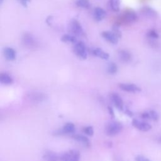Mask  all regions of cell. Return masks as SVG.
Listing matches in <instances>:
<instances>
[{"label":"cell","instance_id":"ba28073f","mask_svg":"<svg viewBox=\"0 0 161 161\" xmlns=\"http://www.w3.org/2000/svg\"><path fill=\"white\" fill-rule=\"evenodd\" d=\"M131 124L135 128L142 131H148L152 129V126L149 123L140 121L136 119L132 120Z\"/></svg>","mask_w":161,"mask_h":161},{"label":"cell","instance_id":"836d02e7","mask_svg":"<svg viewBox=\"0 0 161 161\" xmlns=\"http://www.w3.org/2000/svg\"><path fill=\"white\" fill-rule=\"evenodd\" d=\"M160 142H161V138H160Z\"/></svg>","mask_w":161,"mask_h":161},{"label":"cell","instance_id":"f546056e","mask_svg":"<svg viewBox=\"0 0 161 161\" xmlns=\"http://www.w3.org/2000/svg\"><path fill=\"white\" fill-rule=\"evenodd\" d=\"M141 117H142V118L145 119H150V116L149 111H145V112L142 113L141 114Z\"/></svg>","mask_w":161,"mask_h":161},{"label":"cell","instance_id":"603a6c76","mask_svg":"<svg viewBox=\"0 0 161 161\" xmlns=\"http://www.w3.org/2000/svg\"><path fill=\"white\" fill-rule=\"evenodd\" d=\"M117 71H118V67L115 63L111 62L108 64L107 72H108V74L113 75V74H115L117 72Z\"/></svg>","mask_w":161,"mask_h":161},{"label":"cell","instance_id":"8992f818","mask_svg":"<svg viewBox=\"0 0 161 161\" xmlns=\"http://www.w3.org/2000/svg\"><path fill=\"white\" fill-rule=\"evenodd\" d=\"M60 160V161H79L80 153L77 150H69L62 154Z\"/></svg>","mask_w":161,"mask_h":161},{"label":"cell","instance_id":"5bb4252c","mask_svg":"<svg viewBox=\"0 0 161 161\" xmlns=\"http://www.w3.org/2000/svg\"><path fill=\"white\" fill-rule=\"evenodd\" d=\"M118 55L119 60L123 63H128L132 59L131 53L126 50H119L118 52Z\"/></svg>","mask_w":161,"mask_h":161},{"label":"cell","instance_id":"ac0fdd59","mask_svg":"<svg viewBox=\"0 0 161 161\" xmlns=\"http://www.w3.org/2000/svg\"><path fill=\"white\" fill-rule=\"evenodd\" d=\"M0 82L3 84L9 85L13 84V79L8 74L3 72L0 74Z\"/></svg>","mask_w":161,"mask_h":161},{"label":"cell","instance_id":"484cf974","mask_svg":"<svg viewBox=\"0 0 161 161\" xmlns=\"http://www.w3.org/2000/svg\"><path fill=\"white\" fill-rule=\"evenodd\" d=\"M82 131L84 133L88 136H92L94 134V129L92 126H87L83 128Z\"/></svg>","mask_w":161,"mask_h":161},{"label":"cell","instance_id":"277c9868","mask_svg":"<svg viewBox=\"0 0 161 161\" xmlns=\"http://www.w3.org/2000/svg\"><path fill=\"white\" fill-rule=\"evenodd\" d=\"M73 52L74 54L82 60H86L87 57V50L84 42L79 41L74 44Z\"/></svg>","mask_w":161,"mask_h":161},{"label":"cell","instance_id":"4316f807","mask_svg":"<svg viewBox=\"0 0 161 161\" xmlns=\"http://www.w3.org/2000/svg\"><path fill=\"white\" fill-rule=\"evenodd\" d=\"M149 113L150 116V119H152L153 121H157L158 119V114L155 111L150 110L149 111Z\"/></svg>","mask_w":161,"mask_h":161},{"label":"cell","instance_id":"9a60e30c","mask_svg":"<svg viewBox=\"0 0 161 161\" xmlns=\"http://www.w3.org/2000/svg\"><path fill=\"white\" fill-rule=\"evenodd\" d=\"M3 53L6 59L9 61H13L16 58V52L14 48L11 47H5L3 50Z\"/></svg>","mask_w":161,"mask_h":161},{"label":"cell","instance_id":"7a4b0ae2","mask_svg":"<svg viewBox=\"0 0 161 161\" xmlns=\"http://www.w3.org/2000/svg\"><path fill=\"white\" fill-rule=\"evenodd\" d=\"M22 43L28 48L35 49L38 45V42L36 37L30 33H25L22 36Z\"/></svg>","mask_w":161,"mask_h":161},{"label":"cell","instance_id":"52a82bcc","mask_svg":"<svg viewBox=\"0 0 161 161\" xmlns=\"http://www.w3.org/2000/svg\"><path fill=\"white\" fill-rule=\"evenodd\" d=\"M101 36L109 43L116 45L118 43L119 38L112 31H104L101 33Z\"/></svg>","mask_w":161,"mask_h":161},{"label":"cell","instance_id":"1f68e13d","mask_svg":"<svg viewBox=\"0 0 161 161\" xmlns=\"http://www.w3.org/2000/svg\"><path fill=\"white\" fill-rule=\"evenodd\" d=\"M125 113H126V114H128L130 117H131V116H133V113H132L131 111H130L129 109H126V111H125Z\"/></svg>","mask_w":161,"mask_h":161},{"label":"cell","instance_id":"cb8c5ba5","mask_svg":"<svg viewBox=\"0 0 161 161\" xmlns=\"http://www.w3.org/2000/svg\"><path fill=\"white\" fill-rule=\"evenodd\" d=\"M147 36L150 40H156L159 37L158 33L155 30H149L147 33Z\"/></svg>","mask_w":161,"mask_h":161},{"label":"cell","instance_id":"f1b7e54d","mask_svg":"<svg viewBox=\"0 0 161 161\" xmlns=\"http://www.w3.org/2000/svg\"><path fill=\"white\" fill-rule=\"evenodd\" d=\"M19 4H21V6L24 8H26L29 4V3L31 1V0H17Z\"/></svg>","mask_w":161,"mask_h":161},{"label":"cell","instance_id":"4dcf8cb0","mask_svg":"<svg viewBox=\"0 0 161 161\" xmlns=\"http://www.w3.org/2000/svg\"><path fill=\"white\" fill-rule=\"evenodd\" d=\"M108 111H109V114L113 116V117H114V111L113 109V108L110 106H108Z\"/></svg>","mask_w":161,"mask_h":161},{"label":"cell","instance_id":"7c38bea8","mask_svg":"<svg viewBox=\"0 0 161 161\" xmlns=\"http://www.w3.org/2000/svg\"><path fill=\"white\" fill-rule=\"evenodd\" d=\"M106 16V11L101 8V7H96L94 9L93 11V18L96 21L100 22L103 20Z\"/></svg>","mask_w":161,"mask_h":161},{"label":"cell","instance_id":"4fadbf2b","mask_svg":"<svg viewBox=\"0 0 161 161\" xmlns=\"http://www.w3.org/2000/svg\"><path fill=\"white\" fill-rule=\"evenodd\" d=\"M111 99L114 106L119 111L123 110V101L121 97L116 93H112L111 94Z\"/></svg>","mask_w":161,"mask_h":161},{"label":"cell","instance_id":"83f0119b","mask_svg":"<svg viewBox=\"0 0 161 161\" xmlns=\"http://www.w3.org/2000/svg\"><path fill=\"white\" fill-rule=\"evenodd\" d=\"M135 161H151L148 158H147L144 156H142V155H137L135 157Z\"/></svg>","mask_w":161,"mask_h":161},{"label":"cell","instance_id":"ffe728a7","mask_svg":"<svg viewBox=\"0 0 161 161\" xmlns=\"http://www.w3.org/2000/svg\"><path fill=\"white\" fill-rule=\"evenodd\" d=\"M108 6L111 10L118 12L120 9V0H109Z\"/></svg>","mask_w":161,"mask_h":161},{"label":"cell","instance_id":"2e32d148","mask_svg":"<svg viewBox=\"0 0 161 161\" xmlns=\"http://www.w3.org/2000/svg\"><path fill=\"white\" fill-rule=\"evenodd\" d=\"M75 131V125L71 122H68L65 123L62 130L58 131V133L59 134H69L73 133Z\"/></svg>","mask_w":161,"mask_h":161},{"label":"cell","instance_id":"3957f363","mask_svg":"<svg viewBox=\"0 0 161 161\" xmlns=\"http://www.w3.org/2000/svg\"><path fill=\"white\" fill-rule=\"evenodd\" d=\"M69 30L72 35L75 36H81L84 35V31L81 24L76 19H72L70 21Z\"/></svg>","mask_w":161,"mask_h":161},{"label":"cell","instance_id":"d6a6232c","mask_svg":"<svg viewBox=\"0 0 161 161\" xmlns=\"http://www.w3.org/2000/svg\"><path fill=\"white\" fill-rule=\"evenodd\" d=\"M3 1H4V0H0V4H2L3 3Z\"/></svg>","mask_w":161,"mask_h":161},{"label":"cell","instance_id":"9c48e42d","mask_svg":"<svg viewBox=\"0 0 161 161\" xmlns=\"http://www.w3.org/2000/svg\"><path fill=\"white\" fill-rule=\"evenodd\" d=\"M140 13L143 16L149 19H155L158 17L157 13L153 8L147 6L142 8Z\"/></svg>","mask_w":161,"mask_h":161},{"label":"cell","instance_id":"44dd1931","mask_svg":"<svg viewBox=\"0 0 161 161\" xmlns=\"http://www.w3.org/2000/svg\"><path fill=\"white\" fill-rule=\"evenodd\" d=\"M43 158L45 161H58V156L56 155V153L52 152H46Z\"/></svg>","mask_w":161,"mask_h":161},{"label":"cell","instance_id":"6da1fadb","mask_svg":"<svg viewBox=\"0 0 161 161\" xmlns=\"http://www.w3.org/2000/svg\"><path fill=\"white\" fill-rule=\"evenodd\" d=\"M138 19V15L135 11L131 9L125 10L121 14H119L118 24L120 25H130L135 22Z\"/></svg>","mask_w":161,"mask_h":161},{"label":"cell","instance_id":"d4e9b609","mask_svg":"<svg viewBox=\"0 0 161 161\" xmlns=\"http://www.w3.org/2000/svg\"><path fill=\"white\" fill-rule=\"evenodd\" d=\"M119 38H120L121 37L122 33L121 31L120 30L119 28V25L117 23H116L115 24H114L112 26V30H111Z\"/></svg>","mask_w":161,"mask_h":161},{"label":"cell","instance_id":"d6986e66","mask_svg":"<svg viewBox=\"0 0 161 161\" xmlns=\"http://www.w3.org/2000/svg\"><path fill=\"white\" fill-rule=\"evenodd\" d=\"M72 138L76 140L77 142H79L80 143H82L86 147H89L90 145V142L89 140L87 138V137L82 135H74L72 136Z\"/></svg>","mask_w":161,"mask_h":161},{"label":"cell","instance_id":"5b68a950","mask_svg":"<svg viewBox=\"0 0 161 161\" xmlns=\"http://www.w3.org/2000/svg\"><path fill=\"white\" fill-rule=\"evenodd\" d=\"M123 126L120 123L111 121L107 124L105 128V132L108 136H113L118 135L122 130Z\"/></svg>","mask_w":161,"mask_h":161},{"label":"cell","instance_id":"e0dca14e","mask_svg":"<svg viewBox=\"0 0 161 161\" xmlns=\"http://www.w3.org/2000/svg\"><path fill=\"white\" fill-rule=\"evenodd\" d=\"M61 41L66 43L75 44L77 42V37L72 34H65L61 37Z\"/></svg>","mask_w":161,"mask_h":161},{"label":"cell","instance_id":"30bf717a","mask_svg":"<svg viewBox=\"0 0 161 161\" xmlns=\"http://www.w3.org/2000/svg\"><path fill=\"white\" fill-rule=\"evenodd\" d=\"M91 53L95 57H99L101 59L103 60H108L109 57V55L108 53L104 51L102 48H98V47H95V48H92L89 50Z\"/></svg>","mask_w":161,"mask_h":161},{"label":"cell","instance_id":"7402d4cb","mask_svg":"<svg viewBox=\"0 0 161 161\" xmlns=\"http://www.w3.org/2000/svg\"><path fill=\"white\" fill-rule=\"evenodd\" d=\"M75 4L77 7L83 9H88L91 6L89 0H76Z\"/></svg>","mask_w":161,"mask_h":161},{"label":"cell","instance_id":"8fae6325","mask_svg":"<svg viewBox=\"0 0 161 161\" xmlns=\"http://www.w3.org/2000/svg\"><path fill=\"white\" fill-rule=\"evenodd\" d=\"M119 87L122 91L129 92H140L142 91L140 87L133 84L121 83L119 85Z\"/></svg>","mask_w":161,"mask_h":161}]
</instances>
